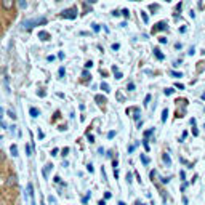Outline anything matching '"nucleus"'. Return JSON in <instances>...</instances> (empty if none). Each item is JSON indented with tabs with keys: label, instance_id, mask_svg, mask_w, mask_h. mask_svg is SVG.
<instances>
[{
	"label": "nucleus",
	"instance_id": "38",
	"mask_svg": "<svg viewBox=\"0 0 205 205\" xmlns=\"http://www.w3.org/2000/svg\"><path fill=\"white\" fill-rule=\"evenodd\" d=\"M60 76H64V68H60Z\"/></svg>",
	"mask_w": 205,
	"mask_h": 205
},
{
	"label": "nucleus",
	"instance_id": "4",
	"mask_svg": "<svg viewBox=\"0 0 205 205\" xmlns=\"http://www.w3.org/2000/svg\"><path fill=\"white\" fill-rule=\"evenodd\" d=\"M2 5L5 10H11L15 7V0H2Z\"/></svg>",
	"mask_w": 205,
	"mask_h": 205
},
{
	"label": "nucleus",
	"instance_id": "32",
	"mask_svg": "<svg viewBox=\"0 0 205 205\" xmlns=\"http://www.w3.org/2000/svg\"><path fill=\"white\" fill-rule=\"evenodd\" d=\"M143 144H144V148H146V151H149V143H148V141H144V143H143Z\"/></svg>",
	"mask_w": 205,
	"mask_h": 205
},
{
	"label": "nucleus",
	"instance_id": "8",
	"mask_svg": "<svg viewBox=\"0 0 205 205\" xmlns=\"http://www.w3.org/2000/svg\"><path fill=\"white\" fill-rule=\"evenodd\" d=\"M10 151H11V156H13V157H16V156H18V148H16V144H11Z\"/></svg>",
	"mask_w": 205,
	"mask_h": 205
},
{
	"label": "nucleus",
	"instance_id": "1",
	"mask_svg": "<svg viewBox=\"0 0 205 205\" xmlns=\"http://www.w3.org/2000/svg\"><path fill=\"white\" fill-rule=\"evenodd\" d=\"M39 24H47V18H35V19H27V21L23 23V27L24 29H32V27L39 26Z\"/></svg>",
	"mask_w": 205,
	"mask_h": 205
},
{
	"label": "nucleus",
	"instance_id": "33",
	"mask_svg": "<svg viewBox=\"0 0 205 205\" xmlns=\"http://www.w3.org/2000/svg\"><path fill=\"white\" fill-rule=\"evenodd\" d=\"M127 181H128V183H132V173H128V175H127Z\"/></svg>",
	"mask_w": 205,
	"mask_h": 205
},
{
	"label": "nucleus",
	"instance_id": "26",
	"mask_svg": "<svg viewBox=\"0 0 205 205\" xmlns=\"http://www.w3.org/2000/svg\"><path fill=\"white\" fill-rule=\"evenodd\" d=\"M149 101H151V96H149V95H148V96H146V100H144V104L148 106V102H149Z\"/></svg>",
	"mask_w": 205,
	"mask_h": 205
},
{
	"label": "nucleus",
	"instance_id": "30",
	"mask_svg": "<svg viewBox=\"0 0 205 205\" xmlns=\"http://www.w3.org/2000/svg\"><path fill=\"white\" fill-rule=\"evenodd\" d=\"M173 77H181V72H172Z\"/></svg>",
	"mask_w": 205,
	"mask_h": 205
},
{
	"label": "nucleus",
	"instance_id": "41",
	"mask_svg": "<svg viewBox=\"0 0 205 205\" xmlns=\"http://www.w3.org/2000/svg\"><path fill=\"white\" fill-rule=\"evenodd\" d=\"M202 98H204V100H205V93H204V95H202Z\"/></svg>",
	"mask_w": 205,
	"mask_h": 205
},
{
	"label": "nucleus",
	"instance_id": "11",
	"mask_svg": "<svg viewBox=\"0 0 205 205\" xmlns=\"http://www.w3.org/2000/svg\"><path fill=\"white\" fill-rule=\"evenodd\" d=\"M39 37H40L42 40H48V39H50V34H47V32H40V34H39Z\"/></svg>",
	"mask_w": 205,
	"mask_h": 205
},
{
	"label": "nucleus",
	"instance_id": "25",
	"mask_svg": "<svg viewBox=\"0 0 205 205\" xmlns=\"http://www.w3.org/2000/svg\"><path fill=\"white\" fill-rule=\"evenodd\" d=\"M92 66H93V63H92V61H88V63H87V64H85V68H87V69H90V68H92Z\"/></svg>",
	"mask_w": 205,
	"mask_h": 205
},
{
	"label": "nucleus",
	"instance_id": "13",
	"mask_svg": "<svg viewBox=\"0 0 205 205\" xmlns=\"http://www.w3.org/2000/svg\"><path fill=\"white\" fill-rule=\"evenodd\" d=\"M156 29H167V24H165V23H157V27H156Z\"/></svg>",
	"mask_w": 205,
	"mask_h": 205
},
{
	"label": "nucleus",
	"instance_id": "21",
	"mask_svg": "<svg viewBox=\"0 0 205 205\" xmlns=\"http://www.w3.org/2000/svg\"><path fill=\"white\" fill-rule=\"evenodd\" d=\"M3 160H5V154H3L2 151H0V164H2Z\"/></svg>",
	"mask_w": 205,
	"mask_h": 205
},
{
	"label": "nucleus",
	"instance_id": "2",
	"mask_svg": "<svg viewBox=\"0 0 205 205\" xmlns=\"http://www.w3.org/2000/svg\"><path fill=\"white\" fill-rule=\"evenodd\" d=\"M18 184V176L16 175H10L8 178L5 180V186L7 188H15Z\"/></svg>",
	"mask_w": 205,
	"mask_h": 205
},
{
	"label": "nucleus",
	"instance_id": "37",
	"mask_svg": "<svg viewBox=\"0 0 205 205\" xmlns=\"http://www.w3.org/2000/svg\"><path fill=\"white\" fill-rule=\"evenodd\" d=\"M51 156H58V149H53V151H51Z\"/></svg>",
	"mask_w": 205,
	"mask_h": 205
},
{
	"label": "nucleus",
	"instance_id": "24",
	"mask_svg": "<svg viewBox=\"0 0 205 205\" xmlns=\"http://www.w3.org/2000/svg\"><path fill=\"white\" fill-rule=\"evenodd\" d=\"M19 5H21V8H26V2H24V0H19Z\"/></svg>",
	"mask_w": 205,
	"mask_h": 205
},
{
	"label": "nucleus",
	"instance_id": "27",
	"mask_svg": "<svg viewBox=\"0 0 205 205\" xmlns=\"http://www.w3.org/2000/svg\"><path fill=\"white\" fill-rule=\"evenodd\" d=\"M122 13H124V16H125V18H128V16H130V13H128V10H124V11H122Z\"/></svg>",
	"mask_w": 205,
	"mask_h": 205
},
{
	"label": "nucleus",
	"instance_id": "28",
	"mask_svg": "<svg viewBox=\"0 0 205 205\" xmlns=\"http://www.w3.org/2000/svg\"><path fill=\"white\" fill-rule=\"evenodd\" d=\"M128 90H130V92H133V90H135V85H133V84H128Z\"/></svg>",
	"mask_w": 205,
	"mask_h": 205
},
{
	"label": "nucleus",
	"instance_id": "35",
	"mask_svg": "<svg viewBox=\"0 0 205 205\" xmlns=\"http://www.w3.org/2000/svg\"><path fill=\"white\" fill-rule=\"evenodd\" d=\"M112 50H119V43H114V45H112Z\"/></svg>",
	"mask_w": 205,
	"mask_h": 205
},
{
	"label": "nucleus",
	"instance_id": "19",
	"mask_svg": "<svg viewBox=\"0 0 205 205\" xmlns=\"http://www.w3.org/2000/svg\"><path fill=\"white\" fill-rule=\"evenodd\" d=\"M141 162H143L144 165H148L149 164V159H146V156H141Z\"/></svg>",
	"mask_w": 205,
	"mask_h": 205
},
{
	"label": "nucleus",
	"instance_id": "3",
	"mask_svg": "<svg viewBox=\"0 0 205 205\" xmlns=\"http://www.w3.org/2000/svg\"><path fill=\"white\" fill-rule=\"evenodd\" d=\"M76 8H69V10H64V11H63V13H61V16L63 18H71V19H74V18H76L77 16V15H76Z\"/></svg>",
	"mask_w": 205,
	"mask_h": 205
},
{
	"label": "nucleus",
	"instance_id": "18",
	"mask_svg": "<svg viewBox=\"0 0 205 205\" xmlns=\"http://www.w3.org/2000/svg\"><path fill=\"white\" fill-rule=\"evenodd\" d=\"M96 101H100L101 104L104 102V96H101V95H96Z\"/></svg>",
	"mask_w": 205,
	"mask_h": 205
},
{
	"label": "nucleus",
	"instance_id": "14",
	"mask_svg": "<svg viewBox=\"0 0 205 205\" xmlns=\"http://www.w3.org/2000/svg\"><path fill=\"white\" fill-rule=\"evenodd\" d=\"M167 117H168V111H167V109H164V111H162V122L167 120Z\"/></svg>",
	"mask_w": 205,
	"mask_h": 205
},
{
	"label": "nucleus",
	"instance_id": "15",
	"mask_svg": "<svg viewBox=\"0 0 205 205\" xmlns=\"http://www.w3.org/2000/svg\"><path fill=\"white\" fill-rule=\"evenodd\" d=\"M82 77H84V80H87V82H88V80H90V79H92V76H90V74H88V72H87V71H85V72H84V74H82Z\"/></svg>",
	"mask_w": 205,
	"mask_h": 205
},
{
	"label": "nucleus",
	"instance_id": "39",
	"mask_svg": "<svg viewBox=\"0 0 205 205\" xmlns=\"http://www.w3.org/2000/svg\"><path fill=\"white\" fill-rule=\"evenodd\" d=\"M168 181H170V178H164V180H162V183H164V184H167Z\"/></svg>",
	"mask_w": 205,
	"mask_h": 205
},
{
	"label": "nucleus",
	"instance_id": "42",
	"mask_svg": "<svg viewBox=\"0 0 205 205\" xmlns=\"http://www.w3.org/2000/svg\"><path fill=\"white\" fill-rule=\"evenodd\" d=\"M42 205H45V202H42Z\"/></svg>",
	"mask_w": 205,
	"mask_h": 205
},
{
	"label": "nucleus",
	"instance_id": "43",
	"mask_svg": "<svg viewBox=\"0 0 205 205\" xmlns=\"http://www.w3.org/2000/svg\"><path fill=\"white\" fill-rule=\"evenodd\" d=\"M167 2H170V0H167Z\"/></svg>",
	"mask_w": 205,
	"mask_h": 205
},
{
	"label": "nucleus",
	"instance_id": "23",
	"mask_svg": "<svg viewBox=\"0 0 205 205\" xmlns=\"http://www.w3.org/2000/svg\"><path fill=\"white\" fill-rule=\"evenodd\" d=\"M26 152H27V156H32V154H31V146L29 144L26 146Z\"/></svg>",
	"mask_w": 205,
	"mask_h": 205
},
{
	"label": "nucleus",
	"instance_id": "17",
	"mask_svg": "<svg viewBox=\"0 0 205 205\" xmlns=\"http://www.w3.org/2000/svg\"><path fill=\"white\" fill-rule=\"evenodd\" d=\"M162 157H164V162L165 164H170V157H168V154H164Z\"/></svg>",
	"mask_w": 205,
	"mask_h": 205
},
{
	"label": "nucleus",
	"instance_id": "29",
	"mask_svg": "<svg viewBox=\"0 0 205 205\" xmlns=\"http://www.w3.org/2000/svg\"><path fill=\"white\" fill-rule=\"evenodd\" d=\"M100 29H101V27L98 26V24H93V31H96V32H98V31H100Z\"/></svg>",
	"mask_w": 205,
	"mask_h": 205
},
{
	"label": "nucleus",
	"instance_id": "10",
	"mask_svg": "<svg viewBox=\"0 0 205 205\" xmlns=\"http://www.w3.org/2000/svg\"><path fill=\"white\" fill-rule=\"evenodd\" d=\"M29 114H31L32 117H39V109H37V108H31Z\"/></svg>",
	"mask_w": 205,
	"mask_h": 205
},
{
	"label": "nucleus",
	"instance_id": "22",
	"mask_svg": "<svg viewBox=\"0 0 205 205\" xmlns=\"http://www.w3.org/2000/svg\"><path fill=\"white\" fill-rule=\"evenodd\" d=\"M8 116L11 117V119H16V116H15V112L11 111V109H10V111H8Z\"/></svg>",
	"mask_w": 205,
	"mask_h": 205
},
{
	"label": "nucleus",
	"instance_id": "20",
	"mask_svg": "<svg viewBox=\"0 0 205 205\" xmlns=\"http://www.w3.org/2000/svg\"><path fill=\"white\" fill-rule=\"evenodd\" d=\"M111 197H112V194H111V192H104V199H111Z\"/></svg>",
	"mask_w": 205,
	"mask_h": 205
},
{
	"label": "nucleus",
	"instance_id": "36",
	"mask_svg": "<svg viewBox=\"0 0 205 205\" xmlns=\"http://www.w3.org/2000/svg\"><path fill=\"white\" fill-rule=\"evenodd\" d=\"M114 136H116V132H111V133L108 135V138H114Z\"/></svg>",
	"mask_w": 205,
	"mask_h": 205
},
{
	"label": "nucleus",
	"instance_id": "6",
	"mask_svg": "<svg viewBox=\"0 0 205 205\" xmlns=\"http://www.w3.org/2000/svg\"><path fill=\"white\" fill-rule=\"evenodd\" d=\"M51 168H53V165H51V164H47L45 165V168H43V176H45V178H47V176H48V173H50V170H51Z\"/></svg>",
	"mask_w": 205,
	"mask_h": 205
},
{
	"label": "nucleus",
	"instance_id": "40",
	"mask_svg": "<svg viewBox=\"0 0 205 205\" xmlns=\"http://www.w3.org/2000/svg\"><path fill=\"white\" fill-rule=\"evenodd\" d=\"M136 205H144V204H141V202H138V204H136Z\"/></svg>",
	"mask_w": 205,
	"mask_h": 205
},
{
	"label": "nucleus",
	"instance_id": "16",
	"mask_svg": "<svg viewBox=\"0 0 205 205\" xmlns=\"http://www.w3.org/2000/svg\"><path fill=\"white\" fill-rule=\"evenodd\" d=\"M141 18H143V21H144V23H148V21H149V18H148V15H146V13H144V11H141Z\"/></svg>",
	"mask_w": 205,
	"mask_h": 205
},
{
	"label": "nucleus",
	"instance_id": "7",
	"mask_svg": "<svg viewBox=\"0 0 205 205\" xmlns=\"http://www.w3.org/2000/svg\"><path fill=\"white\" fill-rule=\"evenodd\" d=\"M154 55H156V58H157V60H160V61H162L164 60V53H160V50L159 48H156V50H154Z\"/></svg>",
	"mask_w": 205,
	"mask_h": 205
},
{
	"label": "nucleus",
	"instance_id": "31",
	"mask_svg": "<svg viewBox=\"0 0 205 205\" xmlns=\"http://www.w3.org/2000/svg\"><path fill=\"white\" fill-rule=\"evenodd\" d=\"M68 152H69V149H68V148L63 149V156H68Z\"/></svg>",
	"mask_w": 205,
	"mask_h": 205
},
{
	"label": "nucleus",
	"instance_id": "5",
	"mask_svg": "<svg viewBox=\"0 0 205 205\" xmlns=\"http://www.w3.org/2000/svg\"><path fill=\"white\" fill-rule=\"evenodd\" d=\"M27 196L32 197V205H34V186H32V183L27 184Z\"/></svg>",
	"mask_w": 205,
	"mask_h": 205
},
{
	"label": "nucleus",
	"instance_id": "9",
	"mask_svg": "<svg viewBox=\"0 0 205 205\" xmlns=\"http://www.w3.org/2000/svg\"><path fill=\"white\" fill-rule=\"evenodd\" d=\"M112 72L116 74V79H122V74L119 72V69H117V66H112Z\"/></svg>",
	"mask_w": 205,
	"mask_h": 205
},
{
	"label": "nucleus",
	"instance_id": "12",
	"mask_svg": "<svg viewBox=\"0 0 205 205\" xmlns=\"http://www.w3.org/2000/svg\"><path fill=\"white\" fill-rule=\"evenodd\" d=\"M101 88H102V92H106V93H108L109 90H111V88H109V85L106 84V82H102V84H101Z\"/></svg>",
	"mask_w": 205,
	"mask_h": 205
},
{
	"label": "nucleus",
	"instance_id": "34",
	"mask_svg": "<svg viewBox=\"0 0 205 205\" xmlns=\"http://www.w3.org/2000/svg\"><path fill=\"white\" fill-rule=\"evenodd\" d=\"M165 95H167V96H168V95H172V88H167V90H165Z\"/></svg>",
	"mask_w": 205,
	"mask_h": 205
}]
</instances>
